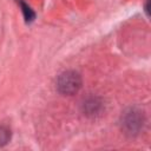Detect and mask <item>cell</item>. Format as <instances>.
Masks as SVG:
<instances>
[{
  "mask_svg": "<svg viewBox=\"0 0 151 151\" xmlns=\"http://www.w3.org/2000/svg\"><path fill=\"white\" fill-rule=\"evenodd\" d=\"M11 138V132L5 126H0V146L5 145Z\"/></svg>",
  "mask_w": 151,
  "mask_h": 151,
  "instance_id": "3957f363",
  "label": "cell"
},
{
  "mask_svg": "<svg viewBox=\"0 0 151 151\" xmlns=\"http://www.w3.org/2000/svg\"><path fill=\"white\" fill-rule=\"evenodd\" d=\"M18 4H19L20 7H21V11H22V13H24V18H25V20H26L27 22L32 21V20L34 19L35 14H34V12L31 9V7H29L28 5H26L22 0H18Z\"/></svg>",
  "mask_w": 151,
  "mask_h": 151,
  "instance_id": "7a4b0ae2",
  "label": "cell"
},
{
  "mask_svg": "<svg viewBox=\"0 0 151 151\" xmlns=\"http://www.w3.org/2000/svg\"><path fill=\"white\" fill-rule=\"evenodd\" d=\"M81 86L80 74L76 71H65L57 80V88L63 94H74Z\"/></svg>",
  "mask_w": 151,
  "mask_h": 151,
  "instance_id": "6da1fadb",
  "label": "cell"
}]
</instances>
